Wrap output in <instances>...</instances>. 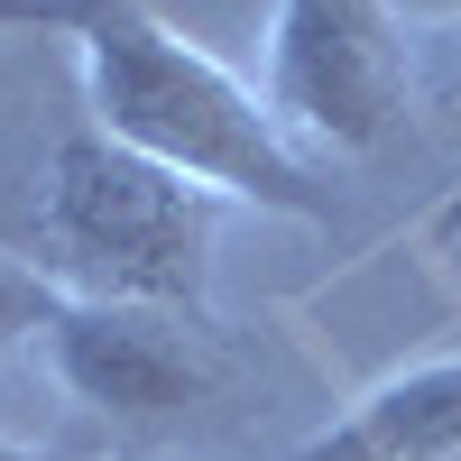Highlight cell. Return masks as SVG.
Instances as JSON below:
<instances>
[{"mask_svg": "<svg viewBox=\"0 0 461 461\" xmlns=\"http://www.w3.org/2000/svg\"><path fill=\"white\" fill-rule=\"evenodd\" d=\"M74 56H84V102L102 139L176 167L212 203H258V212L332 230V185L277 130L267 93L240 84L221 56H203L194 37H176L148 0H102L74 37Z\"/></svg>", "mask_w": 461, "mask_h": 461, "instance_id": "6da1fadb", "label": "cell"}, {"mask_svg": "<svg viewBox=\"0 0 461 461\" xmlns=\"http://www.w3.org/2000/svg\"><path fill=\"white\" fill-rule=\"evenodd\" d=\"M221 203L176 167L102 139L93 121L65 130L28 194V267L84 304H148V314H203Z\"/></svg>", "mask_w": 461, "mask_h": 461, "instance_id": "7a4b0ae2", "label": "cell"}, {"mask_svg": "<svg viewBox=\"0 0 461 461\" xmlns=\"http://www.w3.org/2000/svg\"><path fill=\"white\" fill-rule=\"evenodd\" d=\"M258 93L286 139H323L341 158H369L415 111V28L388 0H277Z\"/></svg>", "mask_w": 461, "mask_h": 461, "instance_id": "3957f363", "label": "cell"}, {"mask_svg": "<svg viewBox=\"0 0 461 461\" xmlns=\"http://www.w3.org/2000/svg\"><path fill=\"white\" fill-rule=\"evenodd\" d=\"M37 351H47L56 388L74 406L111 415V425H185L194 406L221 397V360L203 332H185V314H148V304H84L65 295L56 323L37 332Z\"/></svg>", "mask_w": 461, "mask_h": 461, "instance_id": "277c9868", "label": "cell"}, {"mask_svg": "<svg viewBox=\"0 0 461 461\" xmlns=\"http://www.w3.org/2000/svg\"><path fill=\"white\" fill-rule=\"evenodd\" d=\"M286 461H461V351L378 378Z\"/></svg>", "mask_w": 461, "mask_h": 461, "instance_id": "5b68a950", "label": "cell"}, {"mask_svg": "<svg viewBox=\"0 0 461 461\" xmlns=\"http://www.w3.org/2000/svg\"><path fill=\"white\" fill-rule=\"evenodd\" d=\"M56 304H65V295L37 277L28 258H0V360H10L19 341H37V332H47V323H56Z\"/></svg>", "mask_w": 461, "mask_h": 461, "instance_id": "8992f818", "label": "cell"}, {"mask_svg": "<svg viewBox=\"0 0 461 461\" xmlns=\"http://www.w3.org/2000/svg\"><path fill=\"white\" fill-rule=\"evenodd\" d=\"M415 102H434L443 121H461V19L415 28Z\"/></svg>", "mask_w": 461, "mask_h": 461, "instance_id": "52a82bcc", "label": "cell"}, {"mask_svg": "<svg viewBox=\"0 0 461 461\" xmlns=\"http://www.w3.org/2000/svg\"><path fill=\"white\" fill-rule=\"evenodd\" d=\"M93 10H102V0H0V37H28V28H47V37H84Z\"/></svg>", "mask_w": 461, "mask_h": 461, "instance_id": "ba28073f", "label": "cell"}, {"mask_svg": "<svg viewBox=\"0 0 461 461\" xmlns=\"http://www.w3.org/2000/svg\"><path fill=\"white\" fill-rule=\"evenodd\" d=\"M0 461H37V452H19V443H0Z\"/></svg>", "mask_w": 461, "mask_h": 461, "instance_id": "9c48e42d", "label": "cell"}]
</instances>
